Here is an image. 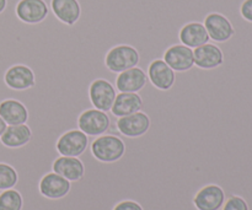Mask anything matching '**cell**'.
I'll list each match as a JSON object with an SVG mask.
<instances>
[{"instance_id": "e0dca14e", "label": "cell", "mask_w": 252, "mask_h": 210, "mask_svg": "<svg viewBox=\"0 0 252 210\" xmlns=\"http://www.w3.org/2000/svg\"><path fill=\"white\" fill-rule=\"evenodd\" d=\"M180 42L189 48L197 47L211 42L206 27L202 22H189L181 29L179 33Z\"/></svg>"}, {"instance_id": "ffe728a7", "label": "cell", "mask_w": 252, "mask_h": 210, "mask_svg": "<svg viewBox=\"0 0 252 210\" xmlns=\"http://www.w3.org/2000/svg\"><path fill=\"white\" fill-rule=\"evenodd\" d=\"M32 137L31 129L27 124L7 125L5 132L0 137L2 144L7 148H21L30 142Z\"/></svg>"}, {"instance_id": "603a6c76", "label": "cell", "mask_w": 252, "mask_h": 210, "mask_svg": "<svg viewBox=\"0 0 252 210\" xmlns=\"http://www.w3.org/2000/svg\"><path fill=\"white\" fill-rule=\"evenodd\" d=\"M221 210H250V208L245 198L240 196H231L226 198Z\"/></svg>"}, {"instance_id": "8fae6325", "label": "cell", "mask_w": 252, "mask_h": 210, "mask_svg": "<svg viewBox=\"0 0 252 210\" xmlns=\"http://www.w3.org/2000/svg\"><path fill=\"white\" fill-rule=\"evenodd\" d=\"M225 201V192L220 186L207 184L197 192L193 204L198 210H220Z\"/></svg>"}, {"instance_id": "7a4b0ae2", "label": "cell", "mask_w": 252, "mask_h": 210, "mask_svg": "<svg viewBox=\"0 0 252 210\" xmlns=\"http://www.w3.org/2000/svg\"><path fill=\"white\" fill-rule=\"evenodd\" d=\"M115 88L118 92H138L139 93L143 89H147L152 92H159L153 84L150 83L148 74L139 66H134L128 70L117 74Z\"/></svg>"}, {"instance_id": "4fadbf2b", "label": "cell", "mask_w": 252, "mask_h": 210, "mask_svg": "<svg viewBox=\"0 0 252 210\" xmlns=\"http://www.w3.org/2000/svg\"><path fill=\"white\" fill-rule=\"evenodd\" d=\"M70 191V181L59 176L56 172H49L42 177L39 182V192L49 199H61Z\"/></svg>"}, {"instance_id": "5b68a950", "label": "cell", "mask_w": 252, "mask_h": 210, "mask_svg": "<svg viewBox=\"0 0 252 210\" xmlns=\"http://www.w3.org/2000/svg\"><path fill=\"white\" fill-rule=\"evenodd\" d=\"M96 137H88L80 129H71L64 133L57 142V150L61 156L79 157Z\"/></svg>"}, {"instance_id": "277c9868", "label": "cell", "mask_w": 252, "mask_h": 210, "mask_svg": "<svg viewBox=\"0 0 252 210\" xmlns=\"http://www.w3.org/2000/svg\"><path fill=\"white\" fill-rule=\"evenodd\" d=\"M111 127V118L103 111L90 108L79 116L78 128L88 137H100L107 134Z\"/></svg>"}, {"instance_id": "5bb4252c", "label": "cell", "mask_w": 252, "mask_h": 210, "mask_svg": "<svg viewBox=\"0 0 252 210\" xmlns=\"http://www.w3.org/2000/svg\"><path fill=\"white\" fill-rule=\"evenodd\" d=\"M143 98L138 92H117L111 113L115 117H125L143 110Z\"/></svg>"}, {"instance_id": "8992f818", "label": "cell", "mask_w": 252, "mask_h": 210, "mask_svg": "<svg viewBox=\"0 0 252 210\" xmlns=\"http://www.w3.org/2000/svg\"><path fill=\"white\" fill-rule=\"evenodd\" d=\"M208 36L214 43H226L231 38H235V29L230 20L219 12H211L203 21Z\"/></svg>"}, {"instance_id": "cb8c5ba5", "label": "cell", "mask_w": 252, "mask_h": 210, "mask_svg": "<svg viewBox=\"0 0 252 210\" xmlns=\"http://www.w3.org/2000/svg\"><path fill=\"white\" fill-rule=\"evenodd\" d=\"M239 12L244 21L252 24V0H243L239 7Z\"/></svg>"}, {"instance_id": "ac0fdd59", "label": "cell", "mask_w": 252, "mask_h": 210, "mask_svg": "<svg viewBox=\"0 0 252 210\" xmlns=\"http://www.w3.org/2000/svg\"><path fill=\"white\" fill-rule=\"evenodd\" d=\"M0 117L7 125L26 124L29 120V112L24 103L10 98L0 103Z\"/></svg>"}, {"instance_id": "484cf974", "label": "cell", "mask_w": 252, "mask_h": 210, "mask_svg": "<svg viewBox=\"0 0 252 210\" xmlns=\"http://www.w3.org/2000/svg\"><path fill=\"white\" fill-rule=\"evenodd\" d=\"M6 127H7V124H6V123H5V120H2L1 117H0V137H1L2 133L5 132V129H6Z\"/></svg>"}, {"instance_id": "d4e9b609", "label": "cell", "mask_w": 252, "mask_h": 210, "mask_svg": "<svg viewBox=\"0 0 252 210\" xmlns=\"http://www.w3.org/2000/svg\"><path fill=\"white\" fill-rule=\"evenodd\" d=\"M113 210H144V209H143L142 206H140L139 203H137V202L127 199V201H122L120 202V203L116 204Z\"/></svg>"}, {"instance_id": "9a60e30c", "label": "cell", "mask_w": 252, "mask_h": 210, "mask_svg": "<svg viewBox=\"0 0 252 210\" xmlns=\"http://www.w3.org/2000/svg\"><path fill=\"white\" fill-rule=\"evenodd\" d=\"M53 172L68 181L75 182L83 179L85 174V166L79 157L59 156L53 162Z\"/></svg>"}, {"instance_id": "44dd1931", "label": "cell", "mask_w": 252, "mask_h": 210, "mask_svg": "<svg viewBox=\"0 0 252 210\" xmlns=\"http://www.w3.org/2000/svg\"><path fill=\"white\" fill-rule=\"evenodd\" d=\"M22 197L16 189L10 188L0 192V210H21Z\"/></svg>"}, {"instance_id": "4316f807", "label": "cell", "mask_w": 252, "mask_h": 210, "mask_svg": "<svg viewBox=\"0 0 252 210\" xmlns=\"http://www.w3.org/2000/svg\"><path fill=\"white\" fill-rule=\"evenodd\" d=\"M6 7V0H0V14L5 10Z\"/></svg>"}, {"instance_id": "ba28073f", "label": "cell", "mask_w": 252, "mask_h": 210, "mask_svg": "<svg viewBox=\"0 0 252 210\" xmlns=\"http://www.w3.org/2000/svg\"><path fill=\"white\" fill-rule=\"evenodd\" d=\"M117 130L126 138H140L150 128V120L144 112L132 113V115L120 117L116 122Z\"/></svg>"}, {"instance_id": "d6986e66", "label": "cell", "mask_w": 252, "mask_h": 210, "mask_svg": "<svg viewBox=\"0 0 252 210\" xmlns=\"http://www.w3.org/2000/svg\"><path fill=\"white\" fill-rule=\"evenodd\" d=\"M51 9L59 21L74 25L81 14L80 5L76 0H52Z\"/></svg>"}, {"instance_id": "3957f363", "label": "cell", "mask_w": 252, "mask_h": 210, "mask_svg": "<svg viewBox=\"0 0 252 210\" xmlns=\"http://www.w3.org/2000/svg\"><path fill=\"white\" fill-rule=\"evenodd\" d=\"M105 63L108 70L115 74H120L128 69L138 66L139 54L132 46L120 44L108 51V53L106 54Z\"/></svg>"}, {"instance_id": "6da1fadb", "label": "cell", "mask_w": 252, "mask_h": 210, "mask_svg": "<svg viewBox=\"0 0 252 210\" xmlns=\"http://www.w3.org/2000/svg\"><path fill=\"white\" fill-rule=\"evenodd\" d=\"M94 157L102 162L118 161L126 152V144L122 138L112 134H102L90 143Z\"/></svg>"}, {"instance_id": "30bf717a", "label": "cell", "mask_w": 252, "mask_h": 210, "mask_svg": "<svg viewBox=\"0 0 252 210\" xmlns=\"http://www.w3.org/2000/svg\"><path fill=\"white\" fill-rule=\"evenodd\" d=\"M162 59L175 73H185L194 66L193 49L182 43L167 48Z\"/></svg>"}, {"instance_id": "7c38bea8", "label": "cell", "mask_w": 252, "mask_h": 210, "mask_svg": "<svg viewBox=\"0 0 252 210\" xmlns=\"http://www.w3.org/2000/svg\"><path fill=\"white\" fill-rule=\"evenodd\" d=\"M52 12L43 0H20L16 6V15L26 24H38Z\"/></svg>"}, {"instance_id": "9c48e42d", "label": "cell", "mask_w": 252, "mask_h": 210, "mask_svg": "<svg viewBox=\"0 0 252 210\" xmlns=\"http://www.w3.org/2000/svg\"><path fill=\"white\" fill-rule=\"evenodd\" d=\"M194 65L203 70H212L224 64V52L214 42L193 48Z\"/></svg>"}, {"instance_id": "52a82bcc", "label": "cell", "mask_w": 252, "mask_h": 210, "mask_svg": "<svg viewBox=\"0 0 252 210\" xmlns=\"http://www.w3.org/2000/svg\"><path fill=\"white\" fill-rule=\"evenodd\" d=\"M117 92L115 85L105 79H97L93 81L89 88V97L94 107L106 113L111 112Z\"/></svg>"}, {"instance_id": "7402d4cb", "label": "cell", "mask_w": 252, "mask_h": 210, "mask_svg": "<svg viewBox=\"0 0 252 210\" xmlns=\"http://www.w3.org/2000/svg\"><path fill=\"white\" fill-rule=\"evenodd\" d=\"M17 183V172L10 165L0 162V192L14 188Z\"/></svg>"}, {"instance_id": "2e32d148", "label": "cell", "mask_w": 252, "mask_h": 210, "mask_svg": "<svg viewBox=\"0 0 252 210\" xmlns=\"http://www.w3.org/2000/svg\"><path fill=\"white\" fill-rule=\"evenodd\" d=\"M5 83L12 90L22 91L34 85V75L31 69L22 64L12 65L5 73Z\"/></svg>"}]
</instances>
